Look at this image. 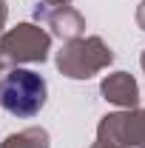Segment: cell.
<instances>
[{"label": "cell", "mask_w": 145, "mask_h": 148, "mask_svg": "<svg viewBox=\"0 0 145 148\" xmlns=\"http://www.w3.org/2000/svg\"><path fill=\"white\" fill-rule=\"evenodd\" d=\"M0 106L12 117H34L46 106V80L31 69H12L0 80Z\"/></svg>", "instance_id": "obj_1"}]
</instances>
